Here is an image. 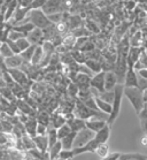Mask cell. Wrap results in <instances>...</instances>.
<instances>
[{"instance_id":"1","label":"cell","mask_w":147,"mask_h":160,"mask_svg":"<svg viewBox=\"0 0 147 160\" xmlns=\"http://www.w3.org/2000/svg\"><path fill=\"white\" fill-rule=\"evenodd\" d=\"M123 90H124L123 84H117L114 89V100L111 102V112L109 114V118H108L107 121L108 126H111L115 122V120L117 119V117H119L123 98Z\"/></svg>"},{"instance_id":"2","label":"cell","mask_w":147,"mask_h":160,"mask_svg":"<svg viewBox=\"0 0 147 160\" xmlns=\"http://www.w3.org/2000/svg\"><path fill=\"white\" fill-rule=\"evenodd\" d=\"M123 95H125V97L129 99V102H131V105L133 106L135 111L137 114L143 109L144 107V99H143V91L140 90L139 88H125L123 90Z\"/></svg>"},{"instance_id":"3","label":"cell","mask_w":147,"mask_h":160,"mask_svg":"<svg viewBox=\"0 0 147 160\" xmlns=\"http://www.w3.org/2000/svg\"><path fill=\"white\" fill-rule=\"evenodd\" d=\"M27 18H28V21L31 24H33L35 28H38V29H42V30L52 24L48 21L47 15L44 12L40 11V9H31V11H29L28 15H27Z\"/></svg>"},{"instance_id":"4","label":"cell","mask_w":147,"mask_h":160,"mask_svg":"<svg viewBox=\"0 0 147 160\" xmlns=\"http://www.w3.org/2000/svg\"><path fill=\"white\" fill-rule=\"evenodd\" d=\"M94 135H96V132H93V131L90 130V129H87V128H84L82 130H79L78 132H76L72 149L82 148V146H84L85 144H87L91 139L94 138Z\"/></svg>"},{"instance_id":"5","label":"cell","mask_w":147,"mask_h":160,"mask_svg":"<svg viewBox=\"0 0 147 160\" xmlns=\"http://www.w3.org/2000/svg\"><path fill=\"white\" fill-rule=\"evenodd\" d=\"M90 87L96 89L98 92H104L105 91V72L94 74L91 77L90 81Z\"/></svg>"},{"instance_id":"6","label":"cell","mask_w":147,"mask_h":160,"mask_svg":"<svg viewBox=\"0 0 147 160\" xmlns=\"http://www.w3.org/2000/svg\"><path fill=\"white\" fill-rule=\"evenodd\" d=\"M25 38L29 40V43L31 44V45H36V46H39V45H42L45 42L43 36V30L38 29V28H35L32 31H30L25 36Z\"/></svg>"},{"instance_id":"7","label":"cell","mask_w":147,"mask_h":160,"mask_svg":"<svg viewBox=\"0 0 147 160\" xmlns=\"http://www.w3.org/2000/svg\"><path fill=\"white\" fill-rule=\"evenodd\" d=\"M144 50V48H131L130 46L128 54H126V62H128V68H132L133 65L139 60L140 53Z\"/></svg>"},{"instance_id":"8","label":"cell","mask_w":147,"mask_h":160,"mask_svg":"<svg viewBox=\"0 0 147 160\" xmlns=\"http://www.w3.org/2000/svg\"><path fill=\"white\" fill-rule=\"evenodd\" d=\"M99 145V143L96 138L91 139L90 142L85 144L84 146L82 148H76V149H72V152L76 156H78V154H83V153H86V152H91V153H94L96 152V149H97V146Z\"/></svg>"},{"instance_id":"9","label":"cell","mask_w":147,"mask_h":160,"mask_svg":"<svg viewBox=\"0 0 147 160\" xmlns=\"http://www.w3.org/2000/svg\"><path fill=\"white\" fill-rule=\"evenodd\" d=\"M117 84H119V81L113 70L105 72V91H113Z\"/></svg>"},{"instance_id":"10","label":"cell","mask_w":147,"mask_h":160,"mask_svg":"<svg viewBox=\"0 0 147 160\" xmlns=\"http://www.w3.org/2000/svg\"><path fill=\"white\" fill-rule=\"evenodd\" d=\"M123 85L125 88H135L138 85V76L137 73L133 70V68H128L124 76V82Z\"/></svg>"},{"instance_id":"11","label":"cell","mask_w":147,"mask_h":160,"mask_svg":"<svg viewBox=\"0 0 147 160\" xmlns=\"http://www.w3.org/2000/svg\"><path fill=\"white\" fill-rule=\"evenodd\" d=\"M24 130H25V134L29 135L30 137H35L37 136V126H38V122H37L36 118H28V120L25 121L24 123Z\"/></svg>"},{"instance_id":"12","label":"cell","mask_w":147,"mask_h":160,"mask_svg":"<svg viewBox=\"0 0 147 160\" xmlns=\"http://www.w3.org/2000/svg\"><path fill=\"white\" fill-rule=\"evenodd\" d=\"M23 63V59L21 58L20 54H14L9 57V58L5 59V66L7 69H12V68H20L21 65Z\"/></svg>"},{"instance_id":"13","label":"cell","mask_w":147,"mask_h":160,"mask_svg":"<svg viewBox=\"0 0 147 160\" xmlns=\"http://www.w3.org/2000/svg\"><path fill=\"white\" fill-rule=\"evenodd\" d=\"M109 137H110V126H108V124H106L101 130H99L94 135V138L97 139L99 144L107 143Z\"/></svg>"},{"instance_id":"14","label":"cell","mask_w":147,"mask_h":160,"mask_svg":"<svg viewBox=\"0 0 147 160\" xmlns=\"http://www.w3.org/2000/svg\"><path fill=\"white\" fill-rule=\"evenodd\" d=\"M32 139L33 142H35L36 149H38L42 152H47L48 151V139H47V136H39V135H37Z\"/></svg>"},{"instance_id":"15","label":"cell","mask_w":147,"mask_h":160,"mask_svg":"<svg viewBox=\"0 0 147 160\" xmlns=\"http://www.w3.org/2000/svg\"><path fill=\"white\" fill-rule=\"evenodd\" d=\"M106 124H107L106 121L97 120V119H91V120L85 121L86 128H87V129H90V130H92L93 132H98L99 130H101Z\"/></svg>"},{"instance_id":"16","label":"cell","mask_w":147,"mask_h":160,"mask_svg":"<svg viewBox=\"0 0 147 160\" xmlns=\"http://www.w3.org/2000/svg\"><path fill=\"white\" fill-rule=\"evenodd\" d=\"M66 123V119L62 114H52L50 118V127L48 128H54V129H59V128L63 126Z\"/></svg>"},{"instance_id":"17","label":"cell","mask_w":147,"mask_h":160,"mask_svg":"<svg viewBox=\"0 0 147 160\" xmlns=\"http://www.w3.org/2000/svg\"><path fill=\"white\" fill-rule=\"evenodd\" d=\"M66 123L70 127V130L75 131V132H78L79 130H82V129L86 128L85 121L82 120V119H78V118H74V119H71V120L67 121Z\"/></svg>"},{"instance_id":"18","label":"cell","mask_w":147,"mask_h":160,"mask_svg":"<svg viewBox=\"0 0 147 160\" xmlns=\"http://www.w3.org/2000/svg\"><path fill=\"white\" fill-rule=\"evenodd\" d=\"M84 65L89 68V69L92 72L93 74L100 73L102 72V68H101V63L100 60H93V59H86V61L84 62Z\"/></svg>"},{"instance_id":"19","label":"cell","mask_w":147,"mask_h":160,"mask_svg":"<svg viewBox=\"0 0 147 160\" xmlns=\"http://www.w3.org/2000/svg\"><path fill=\"white\" fill-rule=\"evenodd\" d=\"M76 132L71 131L68 136H66L65 138L61 139L62 144V150H72V145H74V141H75Z\"/></svg>"},{"instance_id":"20","label":"cell","mask_w":147,"mask_h":160,"mask_svg":"<svg viewBox=\"0 0 147 160\" xmlns=\"http://www.w3.org/2000/svg\"><path fill=\"white\" fill-rule=\"evenodd\" d=\"M131 48H143V32L137 31L133 33V36L129 40Z\"/></svg>"},{"instance_id":"21","label":"cell","mask_w":147,"mask_h":160,"mask_svg":"<svg viewBox=\"0 0 147 160\" xmlns=\"http://www.w3.org/2000/svg\"><path fill=\"white\" fill-rule=\"evenodd\" d=\"M119 160H147V156L143 153H121Z\"/></svg>"},{"instance_id":"22","label":"cell","mask_w":147,"mask_h":160,"mask_svg":"<svg viewBox=\"0 0 147 160\" xmlns=\"http://www.w3.org/2000/svg\"><path fill=\"white\" fill-rule=\"evenodd\" d=\"M43 59H44V50L39 45V46H37L36 50H35V53H33L32 59H31V65L39 66Z\"/></svg>"},{"instance_id":"23","label":"cell","mask_w":147,"mask_h":160,"mask_svg":"<svg viewBox=\"0 0 147 160\" xmlns=\"http://www.w3.org/2000/svg\"><path fill=\"white\" fill-rule=\"evenodd\" d=\"M62 150V144H61V141H57L53 146H51L50 149H48V157H50V160H55L59 157V153L60 151Z\"/></svg>"},{"instance_id":"24","label":"cell","mask_w":147,"mask_h":160,"mask_svg":"<svg viewBox=\"0 0 147 160\" xmlns=\"http://www.w3.org/2000/svg\"><path fill=\"white\" fill-rule=\"evenodd\" d=\"M21 142H22V145H23V149L27 150V151L36 149V145H35V142H33L32 137H30L29 135H27V134L23 135L21 137Z\"/></svg>"},{"instance_id":"25","label":"cell","mask_w":147,"mask_h":160,"mask_svg":"<svg viewBox=\"0 0 147 160\" xmlns=\"http://www.w3.org/2000/svg\"><path fill=\"white\" fill-rule=\"evenodd\" d=\"M76 38L72 33H70V35H67V36H65L63 38H62V45L65 46L67 50H74V46H75L76 44Z\"/></svg>"},{"instance_id":"26","label":"cell","mask_w":147,"mask_h":160,"mask_svg":"<svg viewBox=\"0 0 147 160\" xmlns=\"http://www.w3.org/2000/svg\"><path fill=\"white\" fill-rule=\"evenodd\" d=\"M36 45H30L25 51L21 52L20 55H21V58L23 59V61L25 62H30L31 63V59H32V55L35 53V50H36Z\"/></svg>"},{"instance_id":"27","label":"cell","mask_w":147,"mask_h":160,"mask_svg":"<svg viewBox=\"0 0 147 160\" xmlns=\"http://www.w3.org/2000/svg\"><path fill=\"white\" fill-rule=\"evenodd\" d=\"M96 99V104H97V107L98 109L102 113H106V114H110L111 112V105L110 104H108V102H104V100H101L99 98H94Z\"/></svg>"},{"instance_id":"28","label":"cell","mask_w":147,"mask_h":160,"mask_svg":"<svg viewBox=\"0 0 147 160\" xmlns=\"http://www.w3.org/2000/svg\"><path fill=\"white\" fill-rule=\"evenodd\" d=\"M50 118L51 115L46 112H39L36 115V120L39 124H43V126H46V127H50Z\"/></svg>"},{"instance_id":"29","label":"cell","mask_w":147,"mask_h":160,"mask_svg":"<svg viewBox=\"0 0 147 160\" xmlns=\"http://www.w3.org/2000/svg\"><path fill=\"white\" fill-rule=\"evenodd\" d=\"M47 139H48V149L51 146H53L55 143L59 141L57 138V134H56V129L54 128H48V131H47Z\"/></svg>"},{"instance_id":"30","label":"cell","mask_w":147,"mask_h":160,"mask_svg":"<svg viewBox=\"0 0 147 160\" xmlns=\"http://www.w3.org/2000/svg\"><path fill=\"white\" fill-rule=\"evenodd\" d=\"M96 98L101 99V100H104V102H108V104H110V105H111V102H113V100H114V90H113V91H104V92H99L98 97H96Z\"/></svg>"},{"instance_id":"31","label":"cell","mask_w":147,"mask_h":160,"mask_svg":"<svg viewBox=\"0 0 147 160\" xmlns=\"http://www.w3.org/2000/svg\"><path fill=\"white\" fill-rule=\"evenodd\" d=\"M97 156H99L100 158H105L109 154V146H108L107 143H102V144H99L96 149V152Z\"/></svg>"},{"instance_id":"32","label":"cell","mask_w":147,"mask_h":160,"mask_svg":"<svg viewBox=\"0 0 147 160\" xmlns=\"http://www.w3.org/2000/svg\"><path fill=\"white\" fill-rule=\"evenodd\" d=\"M70 132H71L70 127H69L67 123H65L63 126H61V127L59 128V129H56V134H57V138H59V141L63 139L66 136H68Z\"/></svg>"},{"instance_id":"33","label":"cell","mask_w":147,"mask_h":160,"mask_svg":"<svg viewBox=\"0 0 147 160\" xmlns=\"http://www.w3.org/2000/svg\"><path fill=\"white\" fill-rule=\"evenodd\" d=\"M0 55H1L4 59L9 58V57H12V55H14V53H13V51L11 50V48L8 46L7 43L0 44Z\"/></svg>"},{"instance_id":"34","label":"cell","mask_w":147,"mask_h":160,"mask_svg":"<svg viewBox=\"0 0 147 160\" xmlns=\"http://www.w3.org/2000/svg\"><path fill=\"white\" fill-rule=\"evenodd\" d=\"M15 43H16V46H17V48L20 50V53H21V52H23V51H25V50H27V48L31 45V44L29 43V40L27 39L25 37H23V38H21V39L16 40Z\"/></svg>"},{"instance_id":"35","label":"cell","mask_w":147,"mask_h":160,"mask_svg":"<svg viewBox=\"0 0 147 160\" xmlns=\"http://www.w3.org/2000/svg\"><path fill=\"white\" fill-rule=\"evenodd\" d=\"M72 31V35L76 37V38H81V37H89L90 36V32L87 31V29L85 28H82V27H79L77 29H74L71 30Z\"/></svg>"},{"instance_id":"36","label":"cell","mask_w":147,"mask_h":160,"mask_svg":"<svg viewBox=\"0 0 147 160\" xmlns=\"http://www.w3.org/2000/svg\"><path fill=\"white\" fill-rule=\"evenodd\" d=\"M74 157H75V154L72 152V150H61L57 158H60L61 160H70Z\"/></svg>"},{"instance_id":"37","label":"cell","mask_w":147,"mask_h":160,"mask_svg":"<svg viewBox=\"0 0 147 160\" xmlns=\"http://www.w3.org/2000/svg\"><path fill=\"white\" fill-rule=\"evenodd\" d=\"M23 37H25L23 33L18 32V31H16V30H14L13 28H12L11 31H9V33H8V38H7V39L13 40V42H16V40L21 39V38H23Z\"/></svg>"},{"instance_id":"38","label":"cell","mask_w":147,"mask_h":160,"mask_svg":"<svg viewBox=\"0 0 147 160\" xmlns=\"http://www.w3.org/2000/svg\"><path fill=\"white\" fill-rule=\"evenodd\" d=\"M86 29L87 31H91L92 33H98L99 32V29H98V27L94 24L92 21H87L86 22Z\"/></svg>"},{"instance_id":"39","label":"cell","mask_w":147,"mask_h":160,"mask_svg":"<svg viewBox=\"0 0 147 160\" xmlns=\"http://www.w3.org/2000/svg\"><path fill=\"white\" fill-rule=\"evenodd\" d=\"M47 131H48V127L38 123V126H37V135H39V136H46Z\"/></svg>"},{"instance_id":"40","label":"cell","mask_w":147,"mask_h":160,"mask_svg":"<svg viewBox=\"0 0 147 160\" xmlns=\"http://www.w3.org/2000/svg\"><path fill=\"white\" fill-rule=\"evenodd\" d=\"M68 91H69V95L71 96V97H77V93H78V87H77L75 83H71L70 85H69Z\"/></svg>"},{"instance_id":"41","label":"cell","mask_w":147,"mask_h":160,"mask_svg":"<svg viewBox=\"0 0 147 160\" xmlns=\"http://www.w3.org/2000/svg\"><path fill=\"white\" fill-rule=\"evenodd\" d=\"M5 43H7V44H8V46L11 48V50L13 51V53H14V54H20V50L17 48V46H16V43H15V42L7 39L6 42H5Z\"/></svg>"},{"instance_id":"42","label":"cell","mask_w":147,"mask_h":160,"mask_svg":"<svg viewBox=\"0 0 147 160\" xmlns=\"http://www.w3.org/2000/svg\"><path fill=\"white\" fill-rule=\"evenodd\" d=\"M137 76H138V75H137ZM137 88H139L141 91L146 90L147 89V80L141 78V77L138 76V85H137Z\"/></svg>"},{"instance_id":"43","label":"cell","mask_w":147,"mask_h":160,"mask_svg":"<svg viewBox=\"0 0 147 160\" xmlns=\"http://www.w3.org/2000/svg\"><path fill=\"white\" fill-rule=\"evenodd\" d=\"M120 156H121V153L120 152H113V153H109L107 157H105V158H101V160H119Z\"/></svg>"},{"instance_id":"44","label":"cell","mask_w":147,"mask_h":160,"mask_svg":"<svg viewBox=\"0 0 147 160\" xmlns=\"http://www.w3.org/2000/svg\"><path fill=\"white\" fill-rule=\"evenodd\" d=\"M45 1H46V0H33L32 4L30 5V6H31L32 9H39L40 6L45 5Z\"/></svg>"},{"instance_id":"45","label":"cell","mask_w":147,"mask_h":160,"mask_svg":"<svg viewBox=\"0 0 147 160\" xmlns=\"http://www.w3.org/2000/svg\"><path fill=\"white\" fill-rule=\"evenodd\" d=\"M136 73H137V75H138L139 77L147 80V68H143V69L138 70V72H136Z\"/></svg>"},{"instance_id":"46","label":"cell","mask_w":147,"mask_h":160,"mask_svg":"<svg viewBox=\"0 0 147 160\" xmlns=\"http://www.w3.org/2000/svg\"><path fill=\"white\" fill-rule=\"evenodd\" d=\"M143 32V31H141ZM143 48H147V31L143 32Z\"/></svg>"},{"instance_id":"47","label":"cell","mask_w":147,"mask_h":160,"mask_svg":"<svg viewBox=\"0 0 147 160\" xmlns=\"http://www.w3.org/2000/svg\"><path fill=\"white\" fill-rule=\"evenodd\" d=\"M140 123H141V129H143V131L147 134V120H140Z\"/></svg>"},{"instance_id":"48","label":"cell","mask_w":147,"mask_h":160,"mask_svg":"<svg viewBox=\"0 0 147 160\" xmlns=\"http://www.w3.org/2000/svg\"><path fill=\"white\" fill-rule=\"evenodd\" d=\"M143 99H144V102H147V89L143 91Z\"/></svg>"},{"instance_id":"49","label":"cell","mask_w":147,"mask_h":160,"mask_svg":"<svg viewBox=\"0 0 147 160\" xmlns=\"http://www.w3.org/2000/svg\"><path fill=\"white\" fill-rule=\"evenodd\" d=\"M55 160H61V159H60V158H56ZM70 160H72V159H70Z\"/></svg>"},{"instance_id":"50","label":"cell","mask_w":147,"mask_h":160,"mask_svg":"<svg viewBox=\"0 0 147 160\" xmlns=\"http://www.w3.org/2000/svg\"><path fill=\"white\" fill-rule=\"evenodd\" d=\"M144 50H145V52H146V54H147V48H144Z\"/></svg>"}]
</instances>
